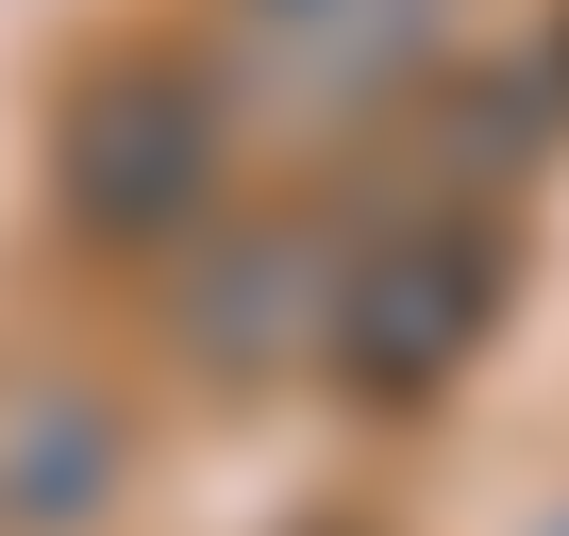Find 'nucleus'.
I'll return each instance as SVG.
<instances>
[{"label": "nucleus", "mask_w": 569, "mask_h": 536, "mask_svg": "<svg viewBox=\"0 0 569 536\" xmlns=\"http://www.w3.org/2000/svg\"><path fill=\"white\" fill-rule=\"evenodd\" d=\"M51 185H68V218L118 235V251L184 235L201 185H218V101H201V68H168V51L84 68V85H68V135H51Z\"/></svg>", "instance_id": "nucleus-2"}, {"label": "nucleus", "mask_w": 569, "mask_h": 536, "mask_svg": "<svg viewBox=\"0 0 569 536\" xmlns=\"http://www.w3.org/2000/svg\"><path fill=\"white\" fill-rule=\"evenodd\" d=\"M486 336H502V218H402V235H369L336 268V319H319V353H336L352 403H436Z\"/></svg>", "instance_id": "nucleus-1"}, {"label": "nucleus", "mask_w": 569, "mask_h": 536, "mask_svg": "<svg viewBox=\"0 0 569 536\" xmlns=\"http://www.w3.org/2000/svg\"><path fill=\"white\" fill-rule=\"evenodd\" d=\"M184 369H218V386H268V369H319V319H336V251L302 235V218H251V235H218L201 268H184Z\"/></svg>", "instance_id": "nucleus-3"}, {"label": "nucleus", "mask_w": 569, "mask_h": 536, "mask_svg": "<svg viewBox=\"0 0 569 536\" xmlns=\"http://www.w3.org/2000/svg\"><path fill=\"white\" fill-rule=\"evenodd\" d=\"M134 436L101 386H0V536H84L118 503Z\"/></svg>", "instance_id": "nucleus-4"}, {"label": "nucleus", "mask_w": 569, "mask_h": 536, "mask_svg": "<svg viewBox=\"0 0 569 536\" xmlns=\"http://www.w3.org/2000/svg\"><path fill=\"white\" fill-rule=\"evenodd\" d=\"M552 536H569V519H552Z\"/></svg>", "instance_id": "nucleus-5"}]
</instances>
